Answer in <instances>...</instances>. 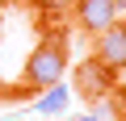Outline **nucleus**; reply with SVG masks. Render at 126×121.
<instances>
[{
  "mask_svg": "<svg viewBox=\"0 0 126 121\" xmlns=\"http://www.w3.org/2000/svg\"><path fill=\"white\" fill-rule=\"evenodd\" d=\"M63 71H67V50H63L59 38H46L34 46L30 63H25V84L30 88H50L63 79Z\"/></svg>",
  "mask_w": 126,
  "mask_h": 121,
  "instance_id": "1",
  "label": "nucleus"
},
{
  "mask_svg": "<svg viewBox=\"0 0 126 121\" xmlns=\"http://www.w3.org/2000/svg\"><path fill=\"white\" fill-rule=\"evenodd\" d=\"M93 58L109 71H126V25L109 21L101 33H93Z\"/></svg>",
  "mask_w": 126,
  "mask_h": 121,
  "instance_id": "2",
  "label": "nucleus"
},
{
  "mask_svg": "<svg viewBox=\"0 0 126 121\" xmlns=\"http://www.w3.org/2000/svg\"><path fill=\"white\" fill-rule=\"evenodd\" d=\"M109 88H113V71H109V67H101L97 58H88V63H80V67H76V92H80V96L97 100V96H105Z\"/></svg>",
  "mask_w": 126,
  "mask_h": 121,
  "instance_id": "3",
  "label": "nucleus"
},
{
  "mask_svg": "<svg viewBox=\"0 0 126 121\" xmlns=\"http://www.w3.org/2000/svg\"><path fill=\"white\" fill-rule=\"evenodd\" d=\"M76 21L84 33H101L109 21H118V4L113 0H76Z\"/></svg>",
  "mask_w": 126,
  "mask_h": 121,
  "instance_id": "4",
  "label": "nucleus"
},
{
  "mask_svg": "<svg viewBox=\"0 0 126 121\" xmlns=\"http://www.w3.org/2000/svg\"><path fill=\"white\" fill-rule=\"evenodd\" d=\"M67 100H72V92L63 88V79H59V84L46 88V96H38V113H63V109H67Z\"/></svg>",
  "mask_w": 126,
  "mask_h": 121,
  "instance_id": "5",
  "label": "nucleus"
},
{
  "mask_svg": "<svg viewBox=\"0 0 126 121\" xmlns=\"http://www.w3.org/2000/svg\"><path fill=\"white\" fill-rule=\"evenodd\" d=\"M80 121H105V117H101V113H93V117H80Z\"/></svg>",
  "mask_w": 126,
  "mask_h": 121,
  "instance_id": "6",
  "label": "nucleus"
},
{
  "mask_svg": "<svg viewBox=\"0 0 126 121\" xmlns=\"http://www.w3.org/2000/svg\"><path fill=\"white\" fill-rule=\"evenodd\" d=\"M0 4H4V0H0Z\"/></svg>",
  "mask_w": 126,
  "mask_h": 121,
  "instance_id": "7",
  "label": "nucleus"
}]
</instances>
